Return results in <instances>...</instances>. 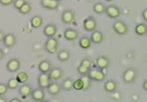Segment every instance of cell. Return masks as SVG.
I'll use <instances>...</instances> for the list:
<instances>
[{
  "label": "cell",
  "instance_id": "6da1fadb",
  "mask_svg": "<svg viewBox=\"0 0 147 102\" xmlns=\"http://www.w3.org/2000/svg\"><path fill=\"white\" fill-rule=\"evenodd\" d=\"M91 81L97 82H102L105 80L106 77V74L104 72V70H101L99 68L90 69L89 73L87 74Z\"/></svg>",
  "mask_w": 147,
  "mask_h": 102
},
{
  "label": "cell",
  "instance_id": "7a4b0ae2",
  "mask_svg": "<svg viewBox=\"0 0 147 102\" xmlns=\"http://www.w3.org/2000/svg\"><path fill=\"white\" fill-rule=\"evenodd\" d=\"M59 40L57 38L52 37L48 38L45 44V49L48 53L55 54L57 52Z\"/></svg>",
  "mask_w": 147,
  "mask_h": 102
},
{
  "label": "cell",
  "instance_id": "3957f363",
  "mask_svg": "<svg viewBox=\"0 0 147 102\" xmlns=\"http://www.w3.org/2000/svg\"><path fill=\"white\" fill-rule=\"evenodd\" d=\"M137 78V71L133 67H129L123 74V81L125 84H132Z\"/></svg>",
  "mask_w": 147,
  "mask_h": 102
},
{
  "label": "cell",
  "instance_id": "277c9868",
  "mask_svg": "<svg viewBox=\"0 0 147 102\" xmlns=\"http://www.w3.org/2000/svg\"><path fill=\"white\" fill-rule=\"evenodd\" d=\"M113 30L115 31L116 34L118 35L123 36L127 34L129 28L127 25L125 23L124 21H121V20H118L116 21L113 25Z\"/></svg>",
  "mask_w": 147,
  "mask_h": 102
},
{
  "label": "cell",
  "instance_id": "5b68a950",
  "mask_svg": "<svg viewBox=\"0 0 147 102\" xmlns=\"http://www.w3.org/2000/svg\"><path fill=\"white\" fill-rule=\"evenodd\" d=\"M61 19V21L63 22V23H64V24H71L76 19V13L71 9L65 10L62 12Z\"/></svg>",
  "mask_w": 147,
  "mask_h": 102
},
{
  "label": "cell",
  "instance_id": "8992f818",
  "mask_svg": "<svg viewBox=\"0 0 147 102\" xmlns=\"http://www.w3.org/2000/svg\"><path fill=\"white\" fill-rule=\"evenodd\" d=\"M38 85L40 88L47 89L51 82V78L48 73H40L38 76Z\"/></svg>",
  "mask_w": 147,
  "mask_h": 102
},
{
  "label": "cell",
  "instance_id": "52a82bcc",
  "mask_svg": "<svg viewBox=\"0 0 147 102\" xmlns=\"http://www.w3.org/2000/svg\"><path fill=\"white\" fill-rule=\"evenodd\" d=\"M105 12L108 17L114 19L119 18L121 14V9L115 5H109L106 7Z\"/></svg>",
  "mask_w": 147,
  "mask_h": 102
},
{
  "label": "cell",
  "instance_id": "ba28073f",
  "mask_svg": "<svg viewBox=\"0 0 147 102\" xmlns=\"http://www.w3.org/2000/svg\"><path fill=\"white\" fill-rule=\"evenodd\" d=\"M97 26V22L96 19L93 16H89L84 20L83 28L87 32H91L95 30Z\"/></svg>",
  "mask_w": 147,
  "mask_h": 102
},
{
  "label": "cell",
  "instance_id": "9c48e42d",
  "mask_svg": "<svg viewBox=\"0 0 147 102\" xmlns=\"http://www.w3.org/2000/svg\"><path fill=\"white\" fill-rule=\"evenodd\" d=\"M21 63L17 58H12L9 60L6 63V70L8 72L14 73L17 72L21 68Z\"/></svg>",
  "mask_w": 147,
  "mask_h": 102
},
{
  "label": "cell",
  "instance_id": "30bf717a",
  "mask_svg": "<svg viewBox=\"0 0 147 102\" xmlns=\"http://www.w3.org/2000/svg\"><path fill=\"white\" fill-rule=\"evenodd\" d=\"M40 5L42 8L47 10H55L59 7V1L58 0H41Z\"/></svg>",
  "mask_w": 147,
  "mask_h": 102
},
{
  "label": "cell",
  "instance_id": "8fae6325",
  "mask_svg": "<svg viewBox=\"0 0 147 102\" xmlns=\"http://www.w3.org/2000/svg\"><path fill=\"white\" fill-rule=\"evenodd\" d=\"M33 87L30 85L26 83H23L21 86L19 87L18 88V93L21 96L22 98L25 99V98L28 97L29 96L31 95L32 94Z\"/></svg>",
  "mask_w": 147,
  "mask_h": 102
},
{
  "label": "cell",
  "instance_id": "7c38bea8",
  "mask_svg": "<svg viewBox=\"0 0 147 102\" xmlns=\"http://www.w3.org/2000/svg\"><path fill=\"white\" fill-rule=\"evenodd\" d=\"M16 43V38L13 34H7L4 36L3 44L7 48H11L15 46Z\"/></svg>",
  "mask_w": 147,
  "mask_h": 102
},
{
  "label": "cell",
  "instance_id": "4fadbf2b",
  "mask_svg": "<svg viewBox=\"0 0 147 102\" xmlns=\"http://www.w3.org/2000/svg\"><path fill=\"white\" fill-rule=\"evenodd\" d=\"M110 65V61L107 56H100L96 59V65L97 68L106 70Z\"/></svg>",
  "mask_w": 147,
  "mask_h": 102
},
{
  "label": "cell",
  "instance_id": "5bb4252c",
  "mask_svg": "<svg viewBox=\"0 0 147 102\" xmlns=\"http://www.w3.org/2000/svg\"><path fill=\"white\" fill-rule=\"evenodd\" d=\"M63 70L60 67H53L49 72V76L51 78V81H57L61 79L63 76Z\"/></svg>",
  "mask_w": 147,
  "mask_h": 102
},
{
  "label": "cell",
  "instance_id": "9a60e30c",
  "mask_svg": "<svg viewBox=\"0 0 147 102\" xmlns=\"http://www.w3.org/2000/svg\"><path fill=\"white\" fill-rule=\"evenodd\" d=\"M57 32V27L54 24H49L46 25L43 30V34L46 37L52 38L56 35Z\"/></svg>",
  "mask_w": 147,
  "mask_h": 102
},
{
  "label": "cell",
  "instance_id": "2e32d148",
  "mask_svg": "<svg viewBox=\"0 0 147 102\" xmlns=\"http://www.w3.org/2000/svg\"><path fill=\"white\" fill-rule=\"evenodd\" d=\"M31 97L35 101H41L45 99V92L44 89L41 88L34 89L31 94Z\"/></svg>",
  "mask_w": 147,
  "mask_h": 102
},
{
  "label": "cell",
  "instance_id": "e0dca14e",
  "mask_svg": "<svg viewBox=\"0 0 147 102\" xmlns=\"http://www.w3.org/2000/svg\"><path fill=\"white\" fill-rule=\"evenodd\" d=\"M63 36L65 40L68 41H74L78 37V31L73 28H67L63 33Z\"/></svg>",
  "mask_w": 147,
  "mask_h": 102
},
{
  "label": "cell",
  "instance_id": "ac0fdd59",
  "mask_svg": "<svg viewBox=\"0 0 147 102\" xmlns=\"http://www.w3.org/2000/svg\"><path fill=\"white\" fill-rule=\"evenodd\" d=\"M61 86L57 82L51 83L49 87H47L48 93L53 96L57 95L61 92Z\"/></svg>",
  "mask_w": 147,
  "mask_h": 102
},
{
  "label": "cell",
  "instance_id": "d6986e66",
  "mask_svg": "<svg viewBox=\"0 0 147 102\" xmlns=\"http://www.w3.org/2000/svg\"><path fill=\"white\" fill-rule=\"evenodd\" d=\"M118 87V83L115 80H108L104 83V89L108 93H113L117 91Z\"/></svg>",
  "mask_w": 147,
  "mask_h": 102
},
{
  "label": "cell",
  "instance_id": "ffe728a7",
  "mask_svg": "<svg viewBox=\"0 0 147 102\" xmlns=\"http://www.w3.org/2000/svg\"><path fill=\"white\" fill-rule=\"evenodd\" d=\"M91 40L92 42L97 44L102 43L103 40H104V34L100 31L94 30L93 32H92L91 35Z\"/></svg>",
  "mask_w": 147,
  "mask_h": 102
},
{
  "label": "cell",
  "instance_id": "44dd1931",
  "mask_svg": "<svg viewBox=\"0 0 147 102\" xmlns=\"http://www.w3.org/2000/svg\"><path fill=\"white\" fill-rule=\"evenodd\" d=\"M51 69V63L49 60H43L38 64V70L41 73H49Z\"/></svg>",
  "mask_w": 147,
  "mask_h": 102
},
{
  "label": "cell",
  "instance_id": "7402d4cb",
  "mask_svg": "<svg viewBox=\"0 0 147 102\" xmlns=\"http://www.w3.org/2000/svg\"><path fill=\"white\" fill-rule=\"evenodd\" d=\"M30 24L33 28L38 29L42 27L43 24V19L40 15H35L30 20Z\"/></svg>",
  "mask_w": 147,
  "mask_h": 102
},
{
  "label": "cell",
  "instance_id": "603a6c76",
  "mask_svg": "<svg viewBox=\"0 0 147 102\" xmlns=\"http://www.w3.org/2000/svg\"><path fill=\"white\" fill-rule=\"evenodd\" d=\"M74 81L71 78H66L61 84V89L65 91H69L74 89Z\"/></svg>",
  "mask_w": 147,
  "mask_h": 102
},
{
  "label": "cell",
  "instance_id": "cb8c5ba5",
  "mask_svg": "<svg viewBox=\"0 0 147 102\" xmlns=\"http://www.w3.org/2000/svg\"><path fill=\"white\" fill-rule=\"evenodd\" d=\"M70 52L67 50H61L57 53V59L61 62H66L70 59Z\"/></svg>",
  "mask_w": 147,
  "mask_h": 102
},
{
  "label": "cell",
  "instance_id": "d4e9b609",
  "mask_svg": "<svg viewBox=\"0 0 147 102\" xmlns=\"http://www.w3.org/2000/svg\"><path fill=\"white\" fill-rule=\"evenodd\" d=\"M79 46L82 49H88L91 46L92 42L91 38H88L87 36H83L80 39L78 42Z\"/></svg>",
  "mask_w": 147,
  "mask_h": 102
},
{
  "label": "cell",
  "instance_id": "484cf974",
  "mask_svg": "<svg viewBox=\"0 0 147 102\" xmlns=\"http://www.w3.org/2000/svg\"><path fill=\"white\" fill-rule=\"evenodd\" d=\"M106 6L104 3L102 1H99V2L95 3L93 5V10L95 14H102L104 13L106 11Z\"/></svg>",
  "mask_w": 147,
  "mask_h": 102
},
{
  "label": "cell",
  "instance_id": "4316f807",
  "mask_svg": "<svg viewBox=\"0 0 147 102\" xmlns=\"http://www.w3.org/2000/svg\"><path fill=\"white\" fill-rule=\"evenodd\" d=\"M135 32L140 36H145L147 34V25L144 23L138 24L135 27Z\"/></svg>",
  "mask_w": 147,
  "mask_h": 102
},
{
  "label": "cell",
  "instance_id": "83f0119b",
  "mask_svg": "<svg viewBox=\"0 0 147 102\" xmlns=\"http://www.w3.org/2000/svg\"><path fill=\"white\" fill-rule=\"evenodd\" d=\"M32 5H31L30 3L27 2V1H26V2L24 3L23 6L18 10L20 13L22 14H24V15L29 14L31 12H32Z\"/></svg>",
  "mask_w": 147,
  "mask_h": 102
},
{
  "label": "cell",
  "instance_id": "f1b7e54d",
  "mask_svg": "<svg viewBox=\"0 0 147 102\" xmlns=\"http://www.w3.org/2000/svg\"><path fill=\"white\" fill-rule=\"evenodd\" d=\"M16 79L19 83H26L27 81L29 80V76L26 72H21L17 74L16 76Z\"/></svg>",
  "mask_w": 147,
  "mask_h": 102
},
{
  "label": "cell",
  "instance_id": "f546056e",
  "mask_svg": "<svg viewBox=\"0 0 147 102\" xmlns=\"http://www.w3.org/2000/svg\"><path fill=\"white\" fill-rule=\"evenodd\" d=\"M19 83L16 79V78H11L8 81L7 83V86H8L9 89L14 90L19 87Z\"/></svg>",
  "mask_w": 147,
  "mask_h": 102
},
{
  "label": "cell",
  "instance_id": "4dcf8cb0",
  "mask_svg": "<svg viewBox=\"0 0 147 102\" xmlns=\"http://www.w3.org/2000/svg\"><path fill=\"white\" fill-rule=\"evenodd\" d=\"M74 89H75L76 91H82L84 88V83L83 81L82 80V78H78L76 81H74Z\"/></svg>",
  "mask_w": 147,
  "mask_h": 102
},
{
  "label": "cell",
  "instance_id": "1f68e13d",
  "mask_svg": "<svg viewBox=\"0 0 147 102\" xmlns=\"http://www.w3.org/2000/svg\"><path fill=\"white\" fill-rule=\"evenodd\" d=\"M81 78L84 83V88L82 91H87L91 86V80L88 77L87 75L81 76Z\"/></svg>",
  "mask_w": 147,
  "mask_h": 102
},
{
  "label": "cell",
  "instance_id": "d6a6232c",
  "mask_svg": "<svg viewBox=\"0 0 147 102\" xmlns=\"http://www.w3.org/2000/svg\"><path fill=\"white\" fill-rule=\"evenodd\" d=\"M77 72L80 76H85L87 75L88 73L89 72V69L87 68V67L82 66L81 65H79L78 67H77Z\"/></svg>",
  "mask_w": 147,
  "mask_h": 102
},
{
  "label": "cell",
  "instance_id": "836d02e7",
  "mask_svg": "<svg viewBox=\"0 0 147 102\" xmlns=\"http://www.w3.org/2000/svg\"><path fill=\"white\" fill-rule=\"evenodd\" d=\"M80 65H82V66L87 67L88 69H91V65H92V62L91 60H90L89 58H84V59H82V60L81 61H80Z\"/></svg>",
  "mask_w": 147,
  "mask_h": 102
},
{
  "label": "cell",
  "instance_id": "e575fe53",
  "mask_svg": "<svg viewBox=\"0 0 147 102\" xmlns=\"http://www.w3.org/2000/svg\"><path fill=\"white\" fill-rule=\"evenodd\" d=\"M25 2H26V0H14L12 4H13L14 8L18 10Z\"/></svg>",
  "mask_w": 147,
  "mask_h": 102
},
{
  "label": "cell",
  "instance_id": "d590c367",
  "mask_svg": "<svg viewBox=\"0 0 147 102\" xmlns=\"http://www.w3.org/2000/svg\"><path fill=\"white\" fill-rule=\"evenodd\" d=\"M8 87L4 83H0V96L4 95L8 91Z\"/></svg>",
  "mask_w": 147,
  "mask_h": 102
},
{
  "label": "cell",
  "instance_id": "8d00e7d4",
  "mask_svg": "<svg viewBox=\"0 0 147 102\" xmlns=\"http://www.w3.org/2000/svg\"><path fill=\"white\" fill-rule=\"evenodd\" d=\"M14 0H0V4L3 6H8L13 3Z\"/></svg>",
  "mask_w": 147,
  "mask_h": 102
},
{
  "label": "cell",
  "instance_id": "74e56055",
  "mask_svg": "<svg viewBox=\"0 0 147 102\" xmlns=\"http://www.w3.org/2000/svg\"><path fill=\"white\" fill-rule=\"evenodd\" d=\"M142 16L143 19H144L145 21L147 22V8L144 9V10L142 11Z\"/></svg>",
  "mask_w": 147,
  "mask_h": 102
},
{
  "label": "cell",
  "instance_id": "f35d334b",
  "mask_svg": "<svg viewBox=\"0 0 147 102\" xmlns=\"http://www.w3.org/2000/svg\"><path fill=\"white\" fill-rule=\"evenodd\" d=\"M142 87H143V89H144V91H147V79L145 80V81H144V83H143Z\"/></svg>",
  "mask_w": 147,
  "mask_h": 102
},
{
  "label": "cell",
  "instance_id": "ab89813d",
  "mask_svg": "<svg viewBox=\"0 0 147 102\" xmlns=\"http://www.w3.org/2000/svg\"><path fill=\"white\" fill-rule=\"evenodd\" d=\"M5 56V53L4 52H3V50H1V49H0V61H1V59H3V58Z\"/></svg>",
  "mask_w": 147,
  "mask_h": 102
},
{
  "label": "cell",
  "instance_id": "60d3db41",
  "mask_svg": "<svg viewBox=\"0 0 147 102\" xmlns=\"http://www.w3.org/2000/svg\"><path fill=\"white\" fill-rule=\"evenodd\" d=\"M4 34H3V32H1V30H0V42H3V38H4Z\"/></svg>",
  "mask_w": 147,
  "mask_h": 102
},
{
  "label": "cell",
  "instance_id": "b9f144b4",
  "mask_svg": "<svg viewBox=\"0 0 147 102\" xmlns=\"http://www.w3.org/2000/svg\"><path fill=\"white\" fill-rule=\"evenodd\" d=\"M20 101H21V99L16 97L12 98V99L10 101V102H20Z\"/></svg>",
  "mask_w": 147,
  "mask_h": 102
},
{
  "label": "cell",
  "instance_id": "7bdbcfd3",
  "mask_svg": "<svg viewBox=\"0 0 147 102\" xmlns=\"http://www.w3.org/2000/svg\"><path fill=\"white\" fill-rule=\"evenodd\" d=\"M8 100L6 98L2 97V96H0V102H8Z\"/></svg>",
  "mask_w": 147,
  "mask_h": 102
},
{
  "label": "cell",
  "instance_id": "ee69618b",
  "mask_svg": "<svg viewBox=\"0 0 147 102\" xmlns=\"http://www.w3.org/2000/svg\"><path fill=\"white\" fill-rule=\"evenodd\" d=\"M105 1H108V2H110V1H114V0H105Z\"/></svg>",
  "mask_w": 147,
  "mask_h": 102
},
{
  "label": "cell",
  "instance_id": "f6af8a7d",
  "mask_svg": "<svg viewBox=\"0 0 147 102\" xmlns=\"http://www.w3.org/2000/svg\"><path fill=\"white\" fill-rule=\"evenodd\" d=\"M58 1H62V0H58Z\"/></svg>",
  "mask_w": 147,
  "mask_h": 102
},
{
  "label": "cell",
  "instance_id": "bcb514c9",
  "mask_svg": "<svg viewBox=\"0 0 147 102\" xmlns=\"http://www.w3.org/2000/svg\"><path fill=\"white\" fill-rule=\"evenodd\" d=\"M0 49H1V48H0Z\"/></svg>",
  "mask_w": 147,
  "mask_h": 102
}]
</instances>
